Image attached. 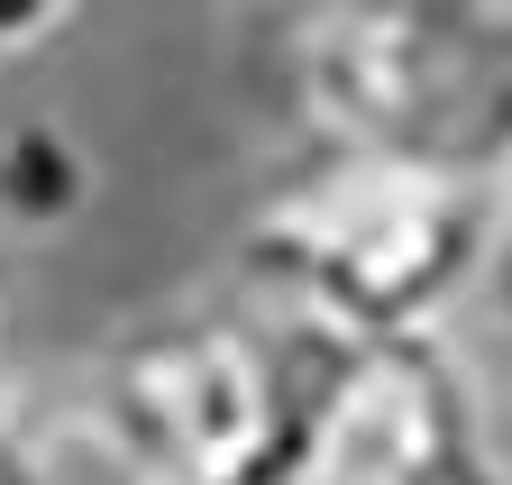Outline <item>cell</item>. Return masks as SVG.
<instances>
[{
    "label": "cell",
    "instance_id": "6da1fadb",
    "mask_svg": "<svg viewBox=\"0 0 512 485\" xmlns=\"http://www.w3.org/2000/svg\"><path fill=\"white\" fill-rule=\"evenodd\" d=\"M503 184L394 147L302 138L238 220V284L320 339L439 330L458 293H485Z\"/></svg>",
    "mask_w": 512,
    "mask_h": 485
},
{
    "label": "cell",
    "instance_id": "7a4b0ae2",
    "mask_svg": "<svg viewBox=\"0 0 512 485\" xmlns=\"http://www.w3.org/2000/svg\"><path fill=\"white\" fill-rule=\"evenodd\" d=\"M302 403V330L238 302H165L83 357L74 458L128 485H275Z\"/></svg>",
    "mask_w": 512,
    "mask_h": 485
},
{
    "label": "cell",
    "instance_id": "3957f363",
    "mask_svg": "<svg viewBox=\"0 0 512 485\" xmlns=\"http://www.w3.org/2000/svg\"><path fill=\"white\" fill-rule=\"evenodd\" d=\"M275 46L302 138L512 193V0H275Z\"/></svg>",
    "mask_w": 512,
    "mask_h": 485
},
{
    "label": "cell",
    "instance_id": "277c9868",
    "mask_svg": "<svg viewBox=\"0 0 512 485\" xmlns=\"http://www.w3.org/2000/svg\"><path fill=\"white\" fill-rule=\"evenodd\" d=\"M92 202V156L64 119H10L0 129V220L10 229H74Z\"/></svg>",
    "mask_w": 512,
    "mask_h": 485
},
{
    "label": "cell",
    "instance_id": "5b68a950",
    "mask_svg": "<svg viewBox=\"0 0 512 485\" xmlns=\"http://www.w3.org/2000/svg\"><path fill=\"white\" fill-rule=\"evenodd\" d=\"M83 19V0H0V55H28Z\"/></svg>",
    "mask_w": 512,
    "mask_h": 485
},
{
    "label": "cell",
    "instance_id": "8992f818",
    "mask_svg": "<svg viewBox=\"0 0 512 485\" xmlns=\"http://www.w3.org/2000/svg\"><path fill=\"white\" fill-rule=\"evenodd\" d=\"M0 485H74V467H64V449L28 440L10 412H0Z\"/></svg>",
    "mask_w": 512,
    "mask_h": 485
},
{
    "label": "cell",
    "instance_id": "52a82bcc",
    "mask_svg": "<svg viewBox=\"0 0 512 485\" xmlns=\"http://www.w3.org/2000/svg\"><path fill=\"white\" fill-rule=\"evenodd\" d=\"M0 394H10V275H0Z\"/></svg>",
    "mask_w": 512,
    "mask_h": 485
},
{
    "label": "cell",
    "instance_id": "ba28073f",
    "mask_svg": "<svg viewBox=\"0 0 512 485\" xmlns=\"http://www.w3.org/2000/svg\"><path fill=\"white\" fill-rule=\"evenodd\" d=\"M64 467H74V485H128V476H110V467H92V458H74V449H64Z\"/></svg>",
    "mask_w": 512,
    "mask_h": 485
}]
</instances>
